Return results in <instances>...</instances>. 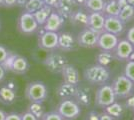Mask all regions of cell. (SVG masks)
<instances>
[{"label":"cell","mask_w":134,"mask_h":120,"mask_svg":"<svg viewBox=\"0 0 134 120\" xmlns=\"http://www.w3.org/2000/svg\"><path fill=\"white\" fill-rule=\"evenodd\" d=\"M84 79L92 85L101 86L107 84L111 78V73L108 67L97 63L88 65L83 71Z\"/></svg>","instance_id":"6da1fadb"},{"label":"cell","mask_w":134,"mask_h":120,"mask_svg":"<svg viewBox=\"0 0 134 120\" xmlns=\"http://www.w3.org/2000/svg\"><path fill=\"white\" fill-rule=\"evenodd\" d=\"M56 112L63 120H75L81 114V106L74 100V98L62 99L56 107Z\"/></svg>","instance_id":"7a4b0ae2"},{"label":"cell","mask_w":134,"mask_h":120,"mask_svg":"<svg viewBox=\"0 0 134 120\" xmlns=\"http://www.w3.org/2000/svg\"><path fill=\"white\" fill-rule=\"evenodd\" d=\"M48 96V89L42 81L29 82L25 88V97L29 102L43 103Z\"/></svg>","instance_id":"3957f363"},{"label":"cell","mask_w":134,"mask_h":120,"mask_svg":"<svg viewBox=\"0 0 134 120\" xmlns=\"http://www.w3.org/2000/svg\"><path fill=\"white\" fill-rule=\"evenodd\" d=\"M111 86L116 99H126L134 93V82L123 74L115 77Z\"/></svg>","instance_id":"277c9868"},{"label":"cell","mask_w":134,"mask_h":120,"mask_svg":"<svg viewBox=\"0 0 134 120\" xmlns=\"http://www.w3.org/2000/svg\"><path fill=\"white\" fill-rule=\"evenodd\" d=\"M39 28V25L35 20L33 14L23 11L17 19V29L23 35H32Z\"/></svg>","instance_id":"5b68a950"},{"label":"cell","mask_w":134,"mask_h":120,"mask_svg":"<svg viewBox=\"0 0 134 120\" xmlns=\"http://www.w3.org/2000/svg\"><path fill=\"white\" fill-rule=\"evenodd\" d=\"M117 99L112 89L111 84H104L98 87L95 92V104L100 108H105L107 106L111 105Z\"/></svg>","instance_id":"8992f818"},{"label":"cell","mask_w":134,"mask_h":120,"mask_svg":"<svg viewBox=\"0 0 134 120\" xmlns=\"http://www.w3.org/2000/svg\"><path fill=\"white\" fill-rule=\"evenodd\" d=\"M43 63L49 72L54 73V74H59V73H61L64 66L68 64V61L64 55H62L60 53H56V52H51L50 54L45 58Z\"/></svg>","instance_id":"52a82bcc"},{"label":"cell","mask_w":134,"mask_h":120,"mask_svg":"<svg viewBox=\"0 0 134 120\" xmlns=\"http://www.w3.org/2000/svg\"><path fill=\"white\" fill-rule=\"evenodd\" d=\"M97 41H98V34L90 30L88 27L82 29L76 38V42L80 47L88 49L97 47Z\"/></svg>","instance_id":"ba28073f"},{"label":"cell","mask_w":134,"mask_h":120,"mask_svg":"<svg viewBox=\"0 0 134 120\" xmlns=\"http://www.w3.org/2000/svg\"><path fill=\"white\" fill-rule=\"evenodd\" d=\"M58 46V33L44 31L38 37V47L45 51H54Z\"/></svg>","instance_id":"9c48e42d"},{"label":"cell","mask_w":134,"mask_h":120,"mask_svg":"<svg viewBox=\"0 0 134 120\" xmlns=\"http://www.w3.org/2000/svg\"><path fill=\"white\" fill-rule=\"evenodd\" d=\"M118 41H119L118 36L106 32V31H103L101 34L98 35L97 47L102 51L113 52L117 45Z\"/></svg>","instance_id":"30bf717a"},{"label":"cell","mask_w":134,"mask_h":120,"mask_svg":"<svg viewBox=\"0 0 134 120\" xmlns=\"http://www.w3.org/2000/svg\"><path fill=\"white\" fill-rule=\"evenodd\" d=\"M134 50V46L126 39H121L118 41L113 54L115 59L119 61H128L131 53Z\"/></svg>","instance_id":"8fae6325"},{"label":"cell","mask_w":134,"mask_h":120,"mask_svg":"<svg viewBox=\"0 0 134 120\" xmlns=\"http://www.w3.org/2000/svg\"><path fill=\"white\" fill-rule=\"evenodd\" d=\"M124 30H125V24L118 18V16H105L104 31L116 36H120L123 34Z\"/></svg>","instance_id":"7c38bea8"},{"label":"cell","mask_w":134,"mask_h":120,"mask_svg":"<svg viewBox=\"0 0 134 120\" xmlns=\"http://www.w3.org/2000/svg\"><path fill=\"white\" fill-rule=\"evenodd\" d=\"M64 21H65V19L62 17L55 9H53V11L51 12L48 19L46 20V22L42 27H43L44 31H50V32H57L58 33L63 27Z\"/></svg>","instance_id":"4fadbf2b"},{"label":"cell","mask_w":134,"mask_h":120,"mask_svg":"<svg viewBox=\"0 0 134 120\" xmlns=\"http://www.w3.org/2000/svg\"><path fill=\"white\" fill-rule=\"evenodd\" d=\"M105 15L102 12H88L87 27L99 35L104 31Z\"/></svg>","instance_id":"5bb4252c"},{"label":"cell","mask_w":134,"mask_h":120,"mask_svg":"<svg viewBox=\"0 0 134 120\" xmlns=\"http://www.w3.org/2000/svg\"><path fill=\"white\" fill-rule=\"evenodd\" d=\"M62 79L64 82L69 83V84H73V85H79L80 82V74H79L78 69L76 68L74 65L71 64H66L64 66V68L62 69L61 73Z\"/></svg>","instance_id":"9a60e30c"},{"label":"cell","mask_w":134,"mask_h":120,"mask_svg":"<svg viewBox=\"0 0 134 120\" xmlns=\"http://www.w3.org/2000/svg\"><path fill=\"white\" fill-rule=\"evenodd\" d=\"M76 39L69 32H58V46L57 49H60L64 52H69L73 50L76 46Z\"/></svg>","instance_id":"2e32d148"},{"label":"cell","mask_w":134,"mask_h":120,"mask_svg":"<svg viewBox=\"0 0 134 120\" xmlns=\"http://www.w3.org/2000/svg\"><path fill=\"white\" fill-rule=\"evenodd\" d=\"M74 100L78 103L80 106L88 107L91 105L92 97H91V91L88 87L84 85H77V90L74 96Z\"/></svg>","instance_id":"e0dca14e"},{"label":"cell","mask_w":134,"mask_h":120,"mask_svg":"<svg viewBox=\"0 0 134 120\" xmlns=\"http://www.w3.org/2000/svg\"><path fill=\"white\" fill-rule=\"evenodd\" d=\"M17 99L16 90L7 85L0 86V103L4 105H12Z\"/></svg>","instance_id":"ac0fdd59"},{"label":"cell","mask_w":134,"mask_h":120,"mask_svg":"<svg viewBox=\"0 0 134 120\" xmlns=\"http://www.w3.org/2000/svg\"><path fill=\"white\" fill-rule=\"evenodd\" d=\"M77 90V86L73 85V84H69L66 82H62L60 85L57 87L56 89V94L57 96L62 99H69V98H74L75 93Z\"/></svg>","instance_id":"d6986e66"},{"label":"cell","mask_w":134,"mask_h":120,"mask_svg":"<svg viewBox=\"0 0 134 120\" xmlns=\"http://www.w3.org/2000/svg\"><path fill=\"white\" fill-rule=\"evenodd\" d=\"M70 22L75 26H82L83 28L88 25V12L84 11L83 9H76L72 12L69 18Z\"/></svg>","instance_id":"ffe728a7"},{"label":"cell","mask_w":134,"mask_h":120,"mask_svg":"<svg viewBox=\"0 0 134 120\" xmlns=\"http://www.w3.org/2000/svg\"><path fill=\"white\" fill-rule=\"evenodd\" d=\"M28 70H29V62L27 58L21 55H16L11 67L12 72L15 74L22 75L25 74Z\"/></svg>","instance_id":"44dd1931"},{"label":"cell","mask_w":134,"mask_h":120,"mask_svg":"<svg viewBox=\"0 0 134 120\" xmlns=\"http://www.w3.org/2000/svg\"><path fill=\"white\" fill-rule=\"evenodd\" d=\"M74 3L73 0H59L58 5L55 10L64 19H69L72 12L74 11Z\"/></svg>","instance_id":"7402d4cb"},{"label":"cell","mask_w":134,"mask_h":120,"mask_svg":"<svg viewBox=\"0 0 134 120\" xmlns=\"http://www.w3.org/2000/svg\"><path fill=\"white\" fill-rule=\"evenodd\" d=\"M104 111L114 119H121L123 114H124V111H125V106L122 103L115 101V102L112 103L111 105L105 107Z\"/></svg>","instance_id":"603a6c76"},{"label":"cell","mask_w":134,"mask_h":120,"mask_svg":"<svg viewBox=\"0 0 134 120\" xmlns=\"http://www.w3.org/2000/svg\"><path fill=\"white\" fill-rule=\"evenodd\" d=\"M121 10V6L118 0H106L103 9V14L105 16H118Z\"/></svg>","instance_id":"cb8c5ba5"},{"label":"cell","mask_w":134,"mask_h":120,"mask_svg":"<svg viewBox=\"0 0 134 120\" xmlns=\"http://www.w3.org/2000/svg\"><path fill=\"white\" fill-rule=\"evenodd\" d=\"M118 18L122 21L124 24L131 22L134 19V4H126L123 6L118 15Z\"/></svg>","instance_id":"d4e9b609"},{"label":"cell","mask_w":134,"mask_h":120,"mask_svg":"<svg viewBox=\"0 0 134 120\" xmlns=\"http://www.w3.org/2000/svg\"><path fill=\"white\" fill-rule=\"evenodd\" d=\"M53 11V9L47 5H44L41 9H39L38 11H36L34 13V17L35 20L37 21L39 26H43L46 22V20L48 19L49 15L51 14V12Z\"/></svg>","instance_id":"484cf974"},{"label":"cell","mask_w":134,"mask_h":120,"mask_svg":"<svg viewBox=\"0 0 134 120\" xmlns=\"http://www.w3.org/2000/svg\"><path fill=\"white\" fill-rule=\"evenodd\" d=\"M115 59L114 57V54L113 52L110 51H102L101 50L97 55H96V63L102 65V66H105L108 67V65Z\"/></svg>","instance_id":"4316f807"},{"label":"cell","mask_w":134,"mask_h":120,"mask_svg":"<svg viewBox=\"0 0 134 120\" xmlns=\"http://www.w3.org/2000/svg\"><path fill=\"white\" fill-rule=\"evenodd\" d=\"M105 5V0H87L84 9L87 12H102Z\"/></svg>","instance_id":"83f0119b"},{"label":"cell","mask_w":134,"mask_h":120,"mask_svg":"<svg viewBox=\"0 0 134 120\" xmlns=\"http://www.w3.org/2000/svg\"><path fill=\"white\" fill-rule=\"evenodd\" d=\"M44 5L45 4L44 2H43V0H29L23 8H24V11L25 12L34 14L36 11H38L39 9H41Z\"/></svg>","instance_id":"f1b7e54d"},{"label":"cell","mask_w":134,"mask_h":120,"mask_svg":"<svg viewBox=\"0 0 134 120\" xmlns=\"http://www.w3.org/2000/svg\"><path fill=\"white\" fill-rule=\"evenodd\" d=\"M27 111L32 113L34 116H36L39 120L41 119V117L45 113L44 106L42 105V103L38 102H30V104L28 105L27 107Z\"/></svg>","instance_id":"f546056e"},{"label":"cell","mask_w":134,"mask_h":120,"mask_svg":"<svg viewBox=\"0 0 134 120\" xmlns=\"http://www.w3.org/2000/svg\"><path fill=\"white\" fill-rule=\"evenodd\" d=\"M123 75L126 76L132 82H134V61L128 60L126 62L124 66V70H123Z\"/></svg>","instance_id":"4dcf8cb0"},{"label":"cell","mask_w":134,"mask_h":120,"mask_svg":"<svg viewBox=\"0 0 134 120\" xmlns=\"http://www.w3.org/2000/svg\"><path fill=\"white\" fill-rule=\"evenodd\" d=\"M16 55L17 54H14V53L9 52L8 56H7V58L5 59V61L1 64V65L3 66V68L5 69L6 71H11L12 64H13V61H14V59H15V57H16Z\"/></svg>","instance_id":"1f68e13d"},{"label":"cell","mask_w":134,"mask_h":120,"mask_svg":"<svg viewBox=\"0 0 134 120\" xmlns=\"http://www.w3.org/2000/svg\"><path fill=\"white\" fill-rule=\"evenodd\" d=\"M40 120H63V118L56 111H50V112H45Z\"/></svg>","instance_id":"d6a6232c"},{"label":"cell","mask_w":134,"mask_h":120,"mask_svg":"<svg viewBox=\"0 0 134 120\" xmlns=\"http://www.w3.org/2000/svg\"><path fill=\"white\" fill-rule=\"evenodd\" d=\"M124 106H125V108L129 109L131 111H134V93L125 99Z\"/></svg>","instance_id":"836d02e7"},{"label":"cell","mask_w":134,"mask_h":120,"mask_svg":"<svg viewBox=\"0 0 134 120\" xmlns=\"http://www.w3.org/2000/svg\"><path fill=\"white\" fill-rule=\"evenodd\" d=\"M8 54H9V51L6 49L4 46L0 45V65L5 61V59L7 58Z\"/></svg>","instance_id":"e575fe53"},{"label":"cell","mask_w":134,"mask_h":120,"mask_svg":"<svg viewBox=\"0 0 134 120\" xmlns=\"http://www.w3.org/2000/svg\"><path fill=\"white\" fill-rule=\"evenodd\" d=\"M126 40H128L129 42L134 46V26H131L128 29V31L126 33Z\"/></svg>","instance_id":"d590c367"},{"label":"cell","mask_w":134,"mask_h":120,"mask_svg":"<svg viewBox=\"0 0 134 120\" xmlns=\"http://www.w3.org/2000/svg\"><path fill=\"white\" fill-rule=\"evenodd\" d=\"M21 120H39L36 116H34L32 113H30L29 111H25L21 113Z\"/></svg>","instance_id":"8d00e7d4"},{"label":"cell","mask_w":134,"mask_h":120,"mask_svg":"<svg viewBox=\"0 0 134 120\" xmlns=\"http://www.w3.org/2000/svg\"><path fill=\"white\" fill-rule=\"evenodd\" d=\"M5 120H21V114H18V113H15V112L8 113L6 115Z\"/></svg>","instance_id":"74e56055"},{"label":"cell","mask_w":134,"mask_h":120,"mask_svg":"<svg viewBox=\"0 0 134 120\" xmlns=\"http://www.w3.org/2000/svg\"><path fill=\"white\" fill-rule=\"evenodd\" d=\"M58 1L59 0H43L45 5L49 6L52 9H56L57 8V5H58Z\"/></svg>","instance_id":"f35d334b"},{"label":"cell","mask_w":134,"mask_h":120,"mask_svg":"<svg viewBox=\"0 0 134 120\" xmlns=\"http://www.w3.org/2000/svg\"><path fill=\"white\" fill-rule=\"evenodd\" d=\"M86 120H99V113L96 112V111H90L88 115H87V118Z\"/></svg>","instance_id":"ab89813d"},{"label":"cell","mask_w":134,"mask_h":120,"mask_svg":"<svg viewBox=\"0 0 134 120\" xmlns=\"http://www.w3.org/2000/svg\"><path fill=\"white\" fill-rule=\"evenodd\" d=\"M3 7L6 8H12L16 6V0H3Z\"/></svg>","instance_id":"60d3db41"},{"label":"cell","mask_w":134,"mask_h":120,"mask_svg":"<svg viewBox=\"0 0 134 120\" xmlns=\"http://www.w3.org/2000/svg\"><path fill=\"white\" fill-rule=\"evenodd\" d=\"M99 120H114V118H112L110 115L103 111L102 113H99Z\"/></svg>","instance_id":"b9f144b4"},{"label":"cell","mask_w":134,"mask_h":120,"mask_svg":"<svg viewBox=\"0 0 134 120\" xmlns=\"http://www.w3.org/2000/svg\"><path fill=\"white\" fill-rule=\"evenodd\" d=\"M86 2H87V0H73L74 5L77 6V7H80V8H84Z\"/></svg>","instance_id":"7bdbcfd3"},{"label":"cell","mask_w":134,"mask_h":120,"mask_svg":"<svg viewBox=\"0 0 134 120\" xmlns=\"http://www.w3.org/2000/svg\"><path fill=\"white\" fill-rule=\"evenodd\" d=\"M6 72H7V71L3 68V66H2V65H0V83H2V82L4 81V79H5Z\"/></svg>","instance_id":"ee69618b"},{"label":"cell","mask_w":134,"mask_h":120,"mask_svg":"<svg viewBox=\"0 0 134 120\" xmlns=\"http://www.w3.org/2000/svg\"><path fill=\"white\" fill-rule=\"evenodd\" d=\"M29 0H16V6H20V7H24L25 4L27 3Z\"/></svg>","instance_id":"f6af8a7d"},{"label":"cell","mask_w":134,"mask_h":120,"mask_svg":"<svg viewBox=\"0 0 134 120\" xmlns=\"http://www.w3.org/2000/svg\"><path fill=\"white\" fill-rule=\"evenodd\" d=\"M6 115H7V113L4 112L3 110H1V109H0V120H5Z\"/></svg>","instance_id":"bcb514c9"},{"label":"cell","mask_w":134,"mask_h":120,"mask_svg":"<svg viewBox=\"0 0 134 120\" xmlns=\"http://www.w3.org/2000/svg\"><path fill=\"white\" fill-rule=\"evenodd\" d=\"M129 60H132V61H134V50H133V52L131 53V55H130V58H129Z\"/></svg>","instance_id":"7dc6e473"},{"label":"cell","mask_w":134,"mask_h":120,"mask_svg":"<svg viewBox=\"0 0 134 120\" xmlns=\"http://www.w3.org/2000/svg\"><path fill=\"white\" fill-rule=\"evenodd\" d=\"M3 5V0H0V6Z\"/></svg>","instance_id":"c3c4849f"}]
</instances>
